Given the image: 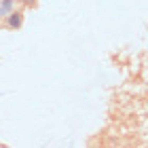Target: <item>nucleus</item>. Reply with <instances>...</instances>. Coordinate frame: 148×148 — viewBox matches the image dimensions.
<instances>
[{"label":"nucleus","instance_id":"nucleus-2","mask_svg":"<svg viewBox=\"0 0 148 148\" xmlns=\"http://www.w3.org/2000/svg\"><path fill=\"white\" fill-rule=\"evenodd\" d=\"M11 4H13V2H11V0H4V4H2V6H0V13H6V11H9V9H11Z\"/></svg>","mask_w":148,"mask_h":148},{"label":"nucleus","instance_id":"nucleus-1","mask_svg":"<svg viewBox=\"0 0 148 148\" xmlns=\"http://www.w3.org/2000/svg\"><path fill=\"white\" fill-rule=\"evenodd\" d=\"M11 25H15V28H17V25H21V17H19L17 13H13V17H11Z\"/></svg>","mask_w":148,"mask_h":148}]
</instances>
